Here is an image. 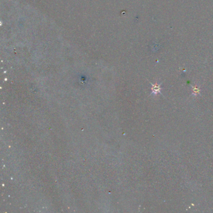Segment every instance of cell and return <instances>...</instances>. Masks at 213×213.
<instances>
[{
  "label": "cell",
  "instance_id": "6da1fadb",
  "mask_svg": "<svg viewBox=\"0 0 213 213\" xmlns=\"http://www.w3.org/2000/svg\"><path fill=\"white\" fill-rule=\"evenodd\" d=\"M161 84L156 83L155 84H153L152 86V93L153 94L157 95L158 93H161Z\"/></svg>",
  "mask_w": 213,
  "mask_h": 213
}]
</instances>
